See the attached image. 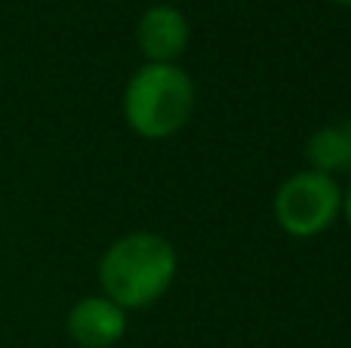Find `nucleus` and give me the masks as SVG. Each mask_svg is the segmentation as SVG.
Masks as SVG:
<instances>
[{
	"instance_id": "f257e3e1",
	"label": "nucleus",
	"mask_w": 351,
	"mask_h": 348,
	"mask_svg": "<svg viewBox=\"0 0 351 348\" xmlns=\"http://www.w3.org/2000/svg\"><path fill=\"white\" fill-rule=\"evenodd\" d=\"M176 275V250L152 232H136L105 250L99 284L121 308H145L167 293Z\"/></svg>"
},
{
	"instance_id": "f03ea898",
	"label": "nucleus",
	"mask_w": 351,
	"mask_h": 348,
	"mask_svg": "<svg viewBox=\"0 0 351 348\" xmlns=\"http://www.w3.org/2000/svg\"><path fill=\"white\" fill-rule=\"evenodd\" d=\"M194 108V84L182 68L154 65L133 74L123 92L127 123L145 139H167L188 123Z\"/></svg>"
},
{
	"instance_id": "7ed1b4c3",
	"label": "nucleus",
	"mask_w": 351,
	"mask_h": 348,
	"mask_svg": "<svg viewBox=\"0 0 351 348\" xmlns=\"http://www.w3.org/2000/svg\"><path fill=\"white\" fill-rule=\"evenodd\" d=\"M342 210V191L333 176L305 170L290 176L274 195V216L293 238H315L327 232Z\"/></svg>"
},
{
	"instance_id": "20e7f679",
	"label": "nucleus",
	"mask_w": 351,
	"mask_h": 348,
	"mask_svg": "<svg viewBox=\"0 0 351 348\" xmlns=\"http://www.w3.org/2000/svg\"><path fill=\"white\" fill-rule=\"evenodd\" d=\"M127 330V314L108 296H86L68 312V336L80 348H111Z\"/></svg>"
},
{
	"instance_id": "39448f33",
	"label": "nucleus",
	"mask_w": 351,
	"mask_h": 348,
	"mask_svg": "<svg viewBox=\"0 0 351 348\" xmlns=\"http://www.w3.org/2000/svg\"><path fill=\"white\" fill-rule=\"evenodd\" d=\"M136 37H139L142 53L154 65H173V59H179L188 47V18L176 6L158 3L142 16Z\"/></svg>"
},
{
	"instance_id": "423d86ee",
	"label": "nucleus",
	"mask_w": 351,
	"mask_h": 348,
	"mask_svg": "<svg viewBox=\"0 0 351 348\" xmlns=\"http://www.w3.org/2000/svg\"><path fill=\"white\" fill-rule=\"evenodd\" d=\"M305 158L317 173L351 170V121L330 123L305 142Z\"/></svg>"
},
{
	"instance_id": "0eeeda50",
	"label": "nucleus",
	"mask_w": 351,
	"mask_h": 348,
	"mask_svg": "<svg viewBox=\"0 0 351 348\" xmlns=\"http://www.w3.org/2000/svg\"><path fill=\"white\" fill-rule=\"evenodd\" d=\"M342 210H346V216H348V225H351V185H348L346 197H342Z\"/></svg>"
},
{
	"instance_id": "6e6552de",
	"label": "nucleus",
	"mask_w": 351,
	"mask_h": 348,
	"mask_svg": "<svg viewBox=\"0 0 351 348\" xmlns=\"http://www.w3.org/2000/svg\"><path fill=\"white\" fill-rule=\"evenodd\" d=\"M333 3H339V6H351V0H333Z\"/></svg>"
}]
</instances>
